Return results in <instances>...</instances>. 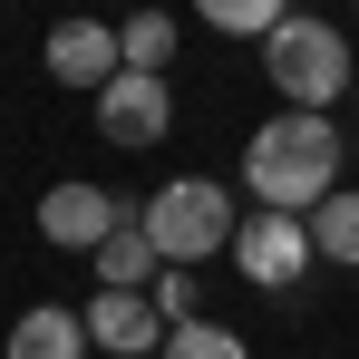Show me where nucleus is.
Returning <instances> with one entry per match:
<instances>
[{
  "instance_id": "f3484780",
  "label": "nucleus",
  "mask_w": 359,
  "mask_h": 359,
  "mask_svg": "<svg viewBox=\"0 0 359 359\" xmlns=\"http://www.w3.org/2000/svg\"><path fill=\"white\" fill-rule=\"evenodd\" d=\"M350 29H359V10H350Z\"/></svg>"
},
{
  "instance_id": "f03ea898",
  "label": "nucleus",
  "mask_w": 359,
  "mask_h": 359,
  "mask_svg": "<svg viewBox=\"0 0 359 359\" xmlns=\"http://www.w3.org/2000/svg\"><path fill=\"white\" fill-rule=\"evenodd\" d=\"M262 78L282 88V107H311V117H330V107L359 88L350 29H340V20H311V10H292V20L262 39Z\"/></svg>"
},
{
  "instance_id": "423d86ee",
  "label": "nucleus",
  "mask_w": 359,
  "mask_h": 359,
  "mask_svg": "<svg viewBox=\"0 0 359 359\" xmlns=\"http://www.w3.org/2000/svg\"><path fill=\"white\" fill-rule=\"evenodd\" d=\"M126 224H136V204L107 194V184H49V194H39V233L59 243V252H97V243L126 233Z\"/></svg>"
},
{
  "instance_id": "39448f33",
  "label": "nucleus",
  "mask_w": 359,
  "mask_h": 359,
  "mask_svg": "<svg viewBox=\"0 0 359 359\" xmlns=\"http://www.w3.org/2000/svg\"><path fill=\"white\" fill-rule=\"evenodd\" d=\"M165 126H175V88H165V78L117 68V78L97 88V136H107V146L146 156V146H165Z\"/></svg>"
},
{
  "instance_id": "0eeeda50",
  "label": "nucleus",
  "mask_w": 359,
  "mask_h": 359,
  "mask_svg": "<svg viewBox=\"0 0 359 359\" xmlns=\"http://www.w3.org/2000/svg\"><path fill=\"white\" fill-rule=\"evenodd\" d=\"M78 320H88V350H107V359H156L165 350V320H156L146 292H97Z\"/></svg>"
},
{
  "instance_id": "f8f14e48",
  "label": "nucleus",
  "mask_w": 359,
  "mask_h": 359,
  "mask_svg": "<svg viewBox=\"0 0 359 359\" xmlns=\"http://www.w3.org/2000/svg\"><path fill=\"white\" fill-rule=\"evenodd\" d=\"M311 252H320V262H350V272H359V184H340V194L311 214Z\"/></svg>"
},
{
  "instance_id": "2eb2a0df",
  "label": "nucleus",
  "mask_w": 359,
  "mask_h": 359,
  "mask_svg": "<svg viewBox=\"0 0 359 359\" xmlns=\"http://www.w3.org/2000/svg\"><path fill=\"white\" fill-rule=\"evenodd\" d=\"M146 301H156V320H165V330H175V320H204V311H194V301H204V282H194L184 262H165V272L146 282Z\"/></svg>"
},
{
  "instance_id": "9b49d317",
  "label": "nucleus",
  "mask_w": 359,
  "mask_h": 359,
  "mask_svg": "<svg viewBox=\"0 0 359 359\" xmlns=\"http://www.w3.org/2000/svg\"><path fill=\"white\" fill-rule=\"evenodd\" d=\"M175 39H184L175 10H126V20H117V49H126L136 78H165V68H175Z\"/></svg>"
},
{
  "instance_id": "9d476101",
  "label": "nucleus",
  "mask_w": 359,
  "mask_h": 359,
  "mask_svg": "<svg viewBox=\"0 0 359 359\" xmlns=\"http://www.w3.org/2000/svg\"><path fill=\"white\" fill-rule=\"evenodd\" d=\"M88 262H97V292H146V282L165 272V252L146 243V224H126V233H107L97 252H88Z\"/></svg>"
},
{
  "instance_id": "4468645a",
  "label": "nucleus",
  "mask_w": 359,
  "mask_h": 359,
  "mask_svg": "<svg viewBox=\"0 0 359 359\" xmlns=\"http://www.w3.org/2000/svg\"><path fill=\"white\" fill-rule=\"evenodd\" d=\"M156 359H252V340H243V330H224V320H175Z\"/></svg>"
},
{
  "instance_id": "ddd939ff",
  "label": "nucleus",
  "mask_w": 359,
  "mask_h": 359,
  "mask_svg": "<svg viewBox=\"0 0 359 359\" xmlns=\"http://www.w3.org/2000/svg\"><path fill=\"white\" fill-rule=\"evenodd\" d=\"M194 20L224 29V39H272V29L292 20V0H194Z\"/></svg>"
},
{
  "instance_id": "7ed1b4c3",
  "label": "nucleus",
  "mask_w": 359,
  "mask_h": 359,
  "mask_svg": "<svg viewBox=\"0 0 359 359\" xmlns=\"http://www.w3.org/2000/svg\"><path fill=\"white\" fill-rule=\"evenodd\" d=\"M136 224H146V243L165 252V262H214V252H233L243 233V214H233V184H214V175H175V184H156L146 204H136Z\"/></svg>"
},
{
  "instance_id": "f257e3e1",
  "label": "nucleus",
  "mask_w": 359,
  "mask_h": 359,
  "mask_svg": "<svg viewBox=\"0 0 359 359\" xmlns=\"http://www.w3.org/2000/svg\"><path fill=\"white\" fill-rule=\"evenodd\" d=\"M243 194L262 214H320L340 194V126L311 117V107H282V117L252 126L243 146Z\"/></svg>"
},
{
  "instance_id": "6e6552de",
  "label": "nucleus",
  "mask_w": 359,
  "mask_h": 359,
  "mask_svg": "<svg viewBox=\"0 0 359 359\" xmlns=\"http://www.w3.org/2000/svg\"><path fill=\"white\" fill-rule=\"evenodd\" d=\"M117 68H126V49H117L107 20H59V29H49V78H59V88H88V97H97Z\"/></svg>"
},
{
  "instance_id": "20e7f679",
  "label": "nucleus",
  "mask_w": 359,
  "mask_h": 359,
  "mask_svg": "<svg viewBox=\"0 0 359 359\" xmlns=\"http://www.w3.org/2000/svg\"><path fill=\"white\" fill-rule=\"evenodd\" d=\"M320 252H311V214H243V233H233V272L252 282V292H292L301 272H311Z\"/></svg>"
},
{
  "instance_id": "1a4fd4ad",
  "label": "nucleus",
  "mask_w": 359,
  "mask_h": 359,
  "mask_svg": "<svg viewBox=\"0 0 359 359\" xmlns=\"http://www.w3.org/2000/svg\"><path fill=\"white\" fill-rule=\"evenodd\" d=\"M0 359H88V320L59 311V301H29V311L10 320V350Z\"/></svg>"
},
{
  "instance_id": "dca6fc26",
  "label": "nucleus",
  "mask_w": 359,
  "mask_h": 359,
  "mask_svg": "<svg viewBox=\"0 0 359 359\" xmlns=\"http://www.w3.org/2000/svg\"><path fill=\"white\" fill-rule=\"evenodd\" d=\"M350 107H359V88H350Z\"/></svg>"
}]
</instances>
